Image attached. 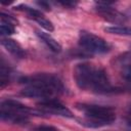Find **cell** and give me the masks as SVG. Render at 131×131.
I'll return each mask as SVG.
<instances>
[{
    "label": "cell",
    "instance_id": "obj_1",
    "mask_svg": "<svg viewBox=\"0 0 131 131\" xmlns=\"http://www.w3.org/2000/svg\"><path fill=\"white\" fill-rule=\"evenodd\" d=\"M73 76L77 86L82 90H91L100 94L116 93L119 90L111 85L106 72L102 68L90 62L78 63Z\"/></svg>",
    "mask_w": 131,
    "mask_h": 131
},
{
    "label": "cell",
    "instance_id": "obj_19",
    "mask_svg": "<svg viewBox=\"0 0 131 131\" xmlns=\"http://www.w3.org/2000/svg\"><path fill=\"white\" fill-rule=\"evenodd\" d=\"M59 4H61L63 7H69V8H74L77 3L76 2H70V1H66V2H59Z\"/></svg>",
    "mask_w": 131,
    "mask_h": 131
},
{
    "label": "cell",
    "instance_id": "obj_15",
    "mask_svg": "<svg viewBox=\"0 0 131 131\" xmlns=\"http://www.w3.org/2000/svg\"><path fill=\"white\" fill-rule=\"evenodd\" d=\"M0 32H1V35L2 36H8V35H11V34H13L15 32V28H14L13 25L1 23Z\"/></svg>",
    "mask_w": 131,
    "mask_h": 131
},
{
    "label": "cell",
    "instance_id": "obj_3",
    "mask_svg": "<svg viewBox=\"0 0 131 131\" xmlns=\"http://www.w3.org/2000/svg\"><path fill=\"white\" fill-rule=\"evenodd\" d=\"M20 83H24L28 86H37L49 89L56 94H60L64 90L62 81L53 74L48 73H38L31 76H26L20 78Z\"/></svg>",
    "mask_w": 131,
    "mask_h": 131
},
{
    "label": "cell",
    "instance_id": "obj_10",
    "mask_svg": "<svg viewBox=\"0 0 131 131\" xmlns=\"http://www.w3.org/2000/svg\"><path fill=\"white\" fill-rule=\"evenodd\" d=\"M1 44L2 46L10 53L12 54L14 57L17 58H23L26 55V52L24 50V48L19 45V43H17L15 40L10 39V38H3L1 40Z\"/></svg>",
    "mask_w": 131,
    "mask_h": 131
},
{
    "label": "cell",
    "instance_id": "obj_4",
    "mask_svg": "<svg viewBox=\"0 0 131 131\" xmlns=\"http://www.w3.org/2000/svg\"><path fill=\"white\" fill-rule=\"evenodd\" d=\"M79 45L84 51L89 53H106L111 50V45L103 38L88 32L80 31L79 33Z\"/></svg>",
    "mask_w": 131,
    "mask_h": 131
},
{
    "label": "cell",
    "instance_id": "obj_23",
    "mask_svg": "<svg viewBox=\"0 0 131 131\" xmlns=\"http://www.w3.org/2000/svg\"><path fill=\"white\" fill-rule=\"evenodd\" d=\"M130 113H131V105H130Z\"/></svg>",
    "mask_w": 131,
    "mask_h": 131
},
{
    "label": "cell",
    "instance_id": "obj_5",
    "mask_svg": "<svg viewBox=\"0 0 131 131\" xmlns=\"http://www.w3.org/2000/svg\"><path fill=\"white\" fill-rule=\"evenodd\" d=\"M111 2H101V1H98L96 2V11L97 13L105 20L110 21V23H113V24H118V25H121V24H124L128 20V17L123 14L122 12L118 11L117 9L113 8L111 6Z\"/></svg>",
    "mask_w": 131,
    "mask_h": 131
},
{
    "label": "cell",
    "instance_id": "obj_14",
    "mask_svg": "<svg viewBox=\"0 0 131 131\" xmlns=\"http://www.w3.org/2000/svg\"><path fill=\"white\" fill-rule=\"evenodd\" d=\"M10 80V69L9 67H7L4 62V60L2 59L1 61V66H0V86L1 88H4Z\"/></svg>",
    "mask_w": 131,
    "mask_h": 131
},
{
    "label": "cell",
    "instance_id": "obj_6",
    "mask_svg": "<svg viewBox=\"0 0 131 131\" xmlns=\"http://www.w3.org/2000/svg\"><path fill=\"white\" fill-rule=\"evenodd\" d=\"M37 105L41 110V112L46 113V114H53V115L61 116V117H66V118L74 117L73 113L55 98L41 100L40 102L37 103Z\"/></svg>",
    "mask_w": 131,
    "mask_h": 131
},
{
    "label": "cell",
    "instance_id": "obj_7",
    "mask_svg": "<svg viewBox=\"0 0 131 131\" xmlns=\"http://www.w3.org/2000/svg\"><path fill=\"white\" fill-rule=\"evenodd\" d=\"M16 10H20V11H25L32 19H34L35 21H37L43 29H45L46 31H49V32H52L54 30V27H53V24L47 19L43 13L41 11H39L38 9L36 8H32L28 5H25V4H20V5H17L14 7Z\"/></svg>",
    "mask_w": 131,
    "mask_h": 131
},
{
    "label": "cell",
    "instance_id": "obj_2",
    "mask_svg": "<svg viewBox=\"0 0 131 131\" xmlns=\"http://www.w3.org/2000/svg\"><path fill=\"white\" fill-rule=\"evenodd\" d=\"M76 107L85 115L79 120L80 124L88 128H99L112 124L116 120V112L111 106L92 103H76Z\"/></svg>",
    "mask_w": 131,
    "mask_h": 131
},
{
    "label": "cell",
    "instance_id": "obj_13",
    "mask_svg": "<svg viewBox=\"0 0 131 131\" xmlns=\"http://www.w3.org/2000/svg\"><path fill=\"white\" fill-rule=\"evenodd\" d=\"M104 32L114 34V35H120V36H131V27L126 26H110L104 28Z\"/></svg>",
    "mask_w": 131,
    "mask_h": 131
},
{
    "label": "cell",
    "instance_id": "obj_16",
    "mask_svg": "<svg viewBox=\"0 0 131 131\" xmlns=\"http://www.w3.org/2000/svg\"><path fill=\"white\" fill-rule=\"evenodd\" d=\"M121 75H122V77H123L126 81L131 82V64H126V66L122 69Z\"/></svg>",
    "mask_w": 131,
    "mask_h": 131
},
{
    "label": "cell",
    "instance_id": "obj_21",
    "mask_svg": "<svg viewBox=\"0 0 131 131\" xmlns=\"http://www.w3.org/2000/svg\"><path fill=\"white\" fill-rule=\"evenodd\" d=\"M128 126H129V128L131 129V118H130L129 121H128Z\"/></svg>",
    "mask_w": 131,
    "mask_h": 131
},
{
    "label": "cell",
    "instance_id": "obj_20",
    "mask_svg": "<svg viewBox=\"0 0 131 131\" xmlns=\"http://www.w3.org/2000/svg\"><path fill=\"white\" fill-rule=\"evenodd\" d=\"M37 4L40 6V7H43L45 10H50V6L47 2H44V1H41V2H37Z\"/></svg>",
    "mask_w": 131,
    "mask_h": 131
},
{
    "label": "cell",
    "instance_id": "obj_18",
    "mask_svg": "<svg viewBox=\"0 0 131 131\" xmlns=\"http://www.w3.org/2000/svg\"><path fill=\"white\" fill-rule=\"evenodd\" d=\"M32 131H59L57 128L50 126V125H40L34 128Z\"/></svg>",
    "mask_w": 131,
    "mask_h": 131
},
{
    "label": "cell",
    "instance_id": "obj_8",
    "mask_svg": "<svg viewBox=\"0 0 131 131\" xmlns=\"http://www.w3.org/2000/svg\"><path fill=\"white\" fill-rule=\"evenodd\" d=\"M20 94L26 97H33V98H40V99L42 98V100L51 99V98H54L55 95H57L56 93H54L49 89L37 87V86H27L20 91Z\"/></svg>",
    "mask_w": 131,
    "mask_h": 131
},
{
    "label": "cell",
    "instance_id": "obj_12",
    "mask_svg": "<svg viewBox=\"0 0 131 131\" xmlns=\"http://www.w3.org/2000/svg\"><path fill=\"white\" fill-rule=\"evenodd\" d=\"M0 117L3 121L13 124H26L29 121V116L24 114L11 113V112H4L0 111Z\"/></svg>",
    "mask_w": 131,
    "mask_h": 131
},
{
    "label": "cell",
    "instance_id": "obj_9",
    "mask_svg": "<svg viewBox=\"0 0 131 131\" xmlns=\"http://www.w3.org/2000/svg\"><path fill=\"white\" fill-rule=\"evenodd\" d=\"M1 111L4 112H11V113H17V114H24V115H30V114H34L35 111L30 108L29 106H27L26 104L14 100V99H5L1 102L0 105Z\"/></svg>",
    "mask_w": 131,
    "mask_h": 131
},
{
    "label": "cell",
    "instance_id": "obj_17",
    "mask_svg": "<svg viewBox=\"0 0 131 131\" xmlns=\"http://www.w3.org/2000/svg\"><path fill=\"white\" fill-rule=\"evenodd\" d=\"M1 23H5V24H10V25H13L15 26L17 24V20L11 16V15H8V14H5L4 12L1 13Z\"/></svg>",
    "mask_w": 131,
    "mask_h": 131
},
{
    "label": "cell",
    "instance_id": "obj_22",
    "mask_svg": "<svg viewBox=\"0 0 131 131\" xmlns=\"http://www.w3.org/2000/svg\"><path fill=\"white\" fill-rule=\"evenodd\" d=\"M129 10H130V12H131V6H130V7H129Z\"/></svg>",
    "mask_w": 131,
    "mask_h": 131
},
{
    "label": "cell",
    "instance_id": "obj_11",
    "mask_svg": "<svg viewBox=\"0 0 131 131\" xmlns=\"http://www.w3.org/2000/svg\"><path fill=\"white\" fill-rule=\"evenodd\" d=\"M36 34H37V36L39 37V39L51 50V51H53V52H55V53H58V52H60L61 51V45L52 37V36H50L49 34H47V33H44V32H42V31H36Z\"/></svg>",
    "mask_w": 131,
    "mask_h": 131
}]
</instances>
